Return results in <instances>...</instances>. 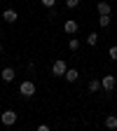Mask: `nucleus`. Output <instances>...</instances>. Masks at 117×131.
<instances>
[{"label":"nucleus","instance_id":"nucleus-1","mask_svg":"<svg viewBox=\"0 0 117 131\" xmlns=\"http://www.w3.org/2000/svg\"><path fill=\"white\" fill-rule=\"evenodd\" d=\"M66 70H68L66 61H63V59H56V61H54V66H52V73H54V77H63V75H66Z\"/></svg>","mask_w":117,"mask_h":131},{"label":"nucleus","instance_id":"nucleus-2","mask_svg":"<svg viewBox=\"0 0 117 131\" xmlns=\"http://www.w3.org/2000/svg\"><path fill=\"white\" fill-rule=\"evenodd\" d=\"M0 122H3L5 126H12V124L16 122V112H14V110H5L3 115H0Z\"/></svg>","mask_w":117,"mask_h":131},{"label":"nucleus","instance_id":"nucleus-3","mask_svg":"<svg viewBox=\"0 0 117 131\" xmlns=\"http://www.w3.org/2000/svg\"><path fill=\"white\" fill-rule=\"evenodd\" d=\"M19 91H21V96H26V98H30L33 94H35V84H33V82H21V87H19Z\"/></svg>","mask_w":117,"mask_h":131},{"label":"nucleus","instance_id":"nucleus-4","mask_svg":"<svg viewBox=\"0 0 117 131\" xmlns=\"http://www.w3.org/2000/svg\"><path fill=\"white\" fill-rule=\"evenodd\" d=\"M115 82H117L115 75H105V77L101 80V87H103L105 91H112V89H115Z\"/></svg>","mask_w":117,"mask_h":131},{"label":"nucleus","instance_id":"nucleus-5","mask_svg":"<svg viewBox=\"0 0 117 131\" xmlns=\"http://www.w3.org/2000/svg\"><path fill=\"white\" fill-rule=\"evenodd\" d=\"M77 28H80V24H77V21H73V19H68V21L63 24V30L68 33V35H73V33H75Z\"/></svg>","mask_w":117,"mask_h":131},{"label":"nucleus","instance_id":"nucleus-6","mask_svg":"<svg viewBox=\"0 0 117 131\" xmlns=\"http://www.w3.org/2000/svg\"><path fill=\"white\" fill-rule=\"evenodd\" d=\"M3 19H5L7 24H14V21H16V12H14V9H5V12H3Z\"/></svg>","mask_w":117,"mask_h":131},{"label":"nucleus","instance_id":"nucleus-7","mask_svg":"<svg viewBox=\"0 0 117 131\" xmlns=\"http://www.w3.org/2000/svg\"><path fill=\"white\" fill-rule=\"evenodd\" d=\"M63 77H66V82H75V80L80 77V73H77L75 68H68V70H66V75H63Z\"/></svg>","mask_w":117,"mask_h":131},{"label":"nucleus","instance_id":"nucleus-8","mask_svg":"<svg viewBox=\"0 0 117 131\" xmlns=\"http://www.w3.org/2000/svg\"><path fill=\"white\" fill-rule=\"evenodd\" d=\"M110 14H101V16H98V26H101V28H108L110 26Z\"/></svg>","mask_w":117,"mask_h":131},{"label":"nucleus","instance_id":"nucleus-9","mask_svg":"<svg viewBox=\"0 0 117 131\" xmlns=\"http://www.w3.org/2000/svg\"><path fill=\"white\" fill-rule=\"evenodd\" d=\"M105 126L108 129H117V115H108L105 117Z\"/></svg>","mask_w":117,"mask_h":131},{"label":"nucleus","instance_id":"nucleus-10","mask_svg":"<svg viewBox=\"0 0 117 131\" xmlns=\"http://www.w3.org/2000/svg\"><path fill=\"white\" fill-rule=\"evenodd\" d=\"M3 80L5 82H12L14 80V68H3Z\"/></svg>","mask_w":117,"mask_h":131},{"label":"nucleus","instance_id":"nucleus-11","mask_svg":"<svg viewBox=\"0 0 117 131\" xmlns=\"http://www.w3.org/2000/svg\"><path fill=\"white\" fill-rule=\"evenodd\" d=\"M87 45H91V47L98 45V35H96V33H89V35H87Z\"/></svg>","mask_w":117,"mask_h":131},{"label":"nucleus","instance_id":"nucleus-12","mask_svg":"<svg viewBox=\"0 0 117 131\" xmlns=\"http://www.w3.org/2000/svg\"><path fill=\"white\" fill-rule=\"evenodd\" d=\"M98 14H110V5L108 3H98Z\"/></svg>","mask_w":117,"mask_h":131},{"label":"nucleus","instance_id":"nucleus-13","mask_svg":"<svg viewBox=\"0 0 117 131\" xmlns=\"http://www.w3.org/2000/svg\"><path fill=\"white\" fill-rule=\"evenodd\" d=\"M98 87H101V82H98V80H91L89 82V91H98Z\"/></svg>","mask_w":117,"mask_h":131},{"label":"nucleus","instance_id":"nucleus-14","mask_svg":"<svg viewBox=\"0 0 117 131\" xmlns=\"http://www.w3.org/2000/svg\"><path fill=\"white\" fill-rule=\"evenodd\" d=\"M80 5V0H66V7H68V9H75Z\"/></svg>","mask_w":117,"mask_h":131},{"label":"nucleus","instance_id":"nucleus-15","mask_svg":"<svg viewBox=\"0 0 117 131\" xmlns=\"http://www.w3.org/2000/svg\"><path fill=\"white\" fill-rule=\"evenodd\" d=\"M54 3H56V0H42V7H47V9H52V7H54Z\"/></svg>","mask_w":117,"mask_h":131},{"label":"nucleus","instance_id":"nucleus-16","mask_svg":"<svg viewBox=\"0 0 117 131\" xmlns=\"http://www.w3.org/2000/svg\"><path fill=\"white\" fill-rule=\"evenodd\" d=\"M68 47H70V49H73V52H75V49L80 47V40H68Z\"/></svg>","mask_w":117,"mask_h":131},{"label":"nucleus","instance_id":"nucleus-17","mask_svg":"<svg viewBox=\"0 0 117 131\" xmlns=\"http://www.w3.org/2000/svg\"><path fill=\"white\" fill-rule=\"evenodd\" d=\"M110 59L117 61V47H110Z\"/></svg>","mask_w":117,"mask_h":131},{"label":"nucleus","instance_id":"nucleus-18","mask_svg":"<svg viewBox=\"0 0 117 131\" xmlns=\"http://www.w3.org/2000/svg\"><path fill=\"white\" fill-rule=\"evenodd\" d=\"M0 52H3V42H0Z\"/></svg>","mask_w":117,"mask_h":131}]
</instances>
